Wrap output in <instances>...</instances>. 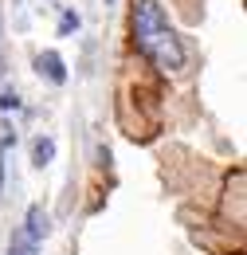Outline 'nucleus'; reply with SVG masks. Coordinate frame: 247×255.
I'll return each mask as SVG.
<instances>
[{
  "label": "nucleus",
  "mask_w": 247,
  "mask_h": 255,
  "mask_svg": "<svg viewBox=\"0 0 247 255\" xmlns=\"http://www.w3.org/2000/svg\"><path fill=\"white\" fill-rule=\"evenodd\" d=\"M8 141H12V137H4V141H0V185H4V149H8Z\"/></svg>",
  "instance_id": "obj_8"
},
{
  "label": "nucleus",
  "mask_w": 247,
  "mask_h": 255,
  "mask_svg": "<svg viewBox=\"0 0 247 255\" xmlns=\"http://www.w3.org/2000/svg\"><path fill=\"white\" fill-rule=\"evenodd\" d=\"M106 4H114V0H106Z\"/></svg>",
  "instance_id": "obj_9"
},
{
  "label": "nucleus",
  "mask_w": 247,
  "mask_h": 255,
  "mask_svg": "<svg viewBox=\"0 0 247 255\" xmlns=\"http://www.w3.org/2000/svg\"><path fill=\"white\" fill-rule=\"evenodd\" d=\"M0 110H4V114H8V110H20V95H16V91H4V95H0Z\"/></svg>",
  "instance_id": "obj_7"
},
{
  "label": "nucleus",
  "mask_w": 247,
  "mask_h": 255,
  "mask_svg": "<svg viewBox=\"0 0 247 255\" xmlns=\"http://www.w3.org/2000/svg\"><path fill=\"white\" fill-rule=\"evenodd\" d=\"M129 28H133V47H137L157 71L173 75V71L185 67V43H181V35L169 28L165 8H161L157 0H137V4H133Z\"/></svg>",
  "instance_id": "obj_1"
},
{
  "label": "nucleus",
  "mask_w": 247,
  "mask_h": 255,
  "mask_svg": "<svg viewBox=\"0 0 247 255\" xmlns=\"http://www.w3.org/2000/svg\"><path fill=\"white\" fill-rule=\"evenodd\" d=\"M8 255H39V248L24 236V228H16V232H12V240H8Z\"/></svg>",
  "instance_id": "obj_5"
},
{
  "label": "nucleus",
  "mask_w": 247,
  "mask_h": 255,
  "mask_svg": "<svg viewBox=\"0 0 247 255\" xmlns=\"http://www.w3.org/2000/svg\"><path fill=\"white\" fill-rule=\"evenodd\" d=\"M51 157H55V141H51V137H35V145H31V165L43 169V165H51Z\"/></svg>",
  "instance_id": "obj_4"
},
{
  "label": "nucleus",
  "mask_w": 247,
  "mask_h": 255,
  "mask_svg": "<svg viewBox=\"0 0 247 255\" xmlns=\"http://www.w3.org/2000/svg\"><path fill=\"white\" fill-rule=\"evenodd\" d=\"M24 236H28L35 248H39V240L47 236V212H43V204H31L28 208V216H24Z\"/></svg>",
  "instance_id": "obj_3"
},
{
  "label": "nucleus",
  "mask_w": 247,
  "mask_h": 255,
  "mask_svg": "<svg viewBox=\"0 0 247 255\" xmlns=\"http://www.w3.org/2000/svg\"><path fill=\"white\" fill-rule=\"evenodd\" d=\"M75 28H79V12H71V8H67V12L59 16V35H71Z\"/></svg>",
  "instance_id": "obj_6"
},
{
  "label": "nucleus",
  "mask_w": 247,
  "mask_h": 255,
  "mask_svg": "<svg viewBox=\"0 0 247 255\" xmlns=\"http://www.w3.org/2000/svg\"><path fill=\"white\" fill-rule=\"evenodd\" d=\"M35 71H39L47 83H55V87L67 83V63H63L59 51H39V55H35Z\"/></svg>",
  "instance_id": "obj_2"
}]
</instances>
